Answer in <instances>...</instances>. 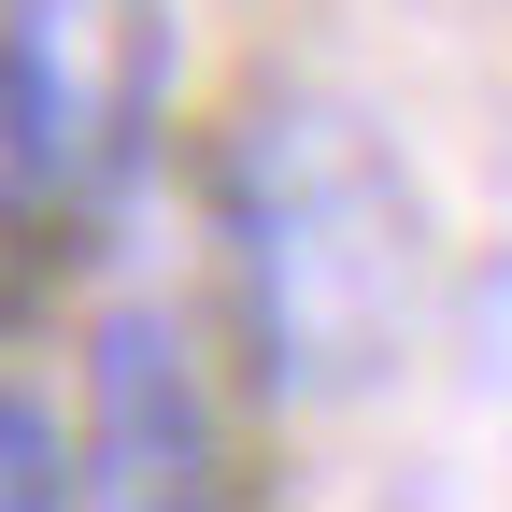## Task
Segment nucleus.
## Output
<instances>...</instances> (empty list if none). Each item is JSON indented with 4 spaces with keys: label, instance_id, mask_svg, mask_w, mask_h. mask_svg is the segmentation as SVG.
<instances>
[{
    "label": "nucleus",
    "instance_id": "7ed1b4c3",
    "mask_svg": "<svg viewBox=\"0 0 512 512\" xmlns=\"http://www.w3.org/2000/svg\"><path fill=\"white\" fill-rule=\"evenodd\" d=\"M72 498L185 512L228 498V356L171 299H114L86 328V427H72Z\"/></svg>",
    "mask_w": 512,
    "mask_h": 512
},
{
    "label": "nucleus",
    "instance_id": "f257e3e1",
    "mask_svg": "<svg viewBox=\"0 0 512 512\" xmlns=\"http://www.w3.org/2000/svg\"><path fill=\"white\" fill-rule=\"evenodd\" d=\"M214 285H228V370L271 413L384 399L427 342L441 242L384 114L328 86H256L214 128Z\"/></svg>",
    "mask_w": 512,
    "mask_h": 512
},
{
    "label": "nucleus",
    "instance_id": "f03ea898",
    "mask_svg": "<svg viewBox=\"0 0 512 512\" xmlns=\"http://www.w3.org/2000/svg\"><path fill=\"white\" fill-rule=\"evenodd\" d=\"M0 100L57 228H100L171 128V0H0Z\"/></svg>",
    "mask_w": 512,
    "mask_h": 512
},
{
    "label": "nucleus",
    "instance_id": "39448f33",
    "mask_svg": "<svg viewBox=\"0 0 512 512\" xmlns=\"http://www.w3.org/2000/svg\"><path fill=\"white\" fill-rule=\"evenodd\" d=\"M57 498H72V427L29 384H0V512H57Z\"/></svg>",
    "mask_w": 512,
    "mask_h": 512
},
{
    "label": "nucleus",
    "instance_id": "20e7f679",
    "mask_svg": "<svg viewBox=\"0 0 512 512\" xmlns=\"http://www.w3.org/2000/svg\"><path fill=\"white\" fill-rule=\"evenodd\" d=\"M43 242H57V214H43V171H29V143H15V100H0V328L29 313Z\"/></svg>",
    "mask_w": 512,
    "mask_h": 512
}]
</instances>
